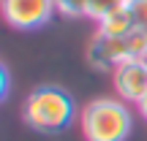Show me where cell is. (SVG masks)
Listing matches in <instances>:
<instances>
[{"instance_id": "1", "label": "cell", "mask_w": 147, "mask_h": 141, "mask_svg": "<svg viewBox=\"0 0 147 141\" xmlns=\"http://www.w3.org/2000/svg\"><path fill=\"white\" fill-rule=\"evenodd\" d=\"M131 109L120 98H98L82 109L79 125L87 141H125L131 133Z\"/></svg>"}, {"instance_id": "2", "label": "cell", "mask_w": 147, "mask_h": 141, "mask_svg": "<svg viewBox=\"0 0 147 141\" xmlns=\"http://www.w3.org/2000/svg\"><path fill=\"white\" fill-rule=\"evenodd\" d=\"M74 120V100L60 87H38L25 100V122L36 133H63Z\"/></svg>"}, {"instance_id": "3", "label": "cell", "mask_w": 147, "mask_h": 141, "mask_svg": "<svg viewBox=\"0 0 147 141\" xmlns=\"http://www.w3.org/2000/svg\"><path fill=\"white\" fill-rule=\"evenodd\" d=\"M147 57V27L128 33V35H106L95 33L87 49V63L98 71H115L125 60Z\"/></svg>"}, {"instance_id": "4", "label": "cell", "mask_w": 147, "mask_h": 141, "mask_svg": "<svg viewBox=\"0 0 147 141\" xmlns=\"http://www.w3.org/2000/svg\"><path fill=\"white\" fill-rule=\"evenodd\" d=\"M0 14L16 30H33L47 25L57 11L52 0H0Z\"/></svg>"}, {"instance_id": "5", "label": "cell", "mask_w": 147, "mask_h": 141, "mask_svg": "<svg viewBox=\"0 0 147 141\" xmlns=\"http://www.w3.org/2000/svg\"><path fill=\"white\" fill-rule=\"evenodd\" d=\"M112 82H115V90L120 95V100L139 106L142 98L147 95V57L120 63L112 71Z\"/></svg>"}, {"instance_id": "6", "label": "cell", "mask_w": 147, "mask_h": 141, "mask_svg": "<svg viewBox=\"0 0 147 141\" xmlns=\"http://www.w3.org/2000/svg\"><path fill=\"white\" fill-rule=\"evenodd\" d=\"M136 30V25L131 22V16H128V11L125 8H120L117 14H112L109 19H104L98 25V33H106V35H128V33H134Z\"/></svg>"}, {"instance_id": "7", "label": "cell", "mask_w": 147, "mask_h": 141, "mask_svg": "<svg viewBox=\"0 0 147 141\" xmlns=\"http://www.w3.org/2000/svg\"><path fill=\"white\" fill-rule=\"evenodd\" d=\"M120 8H125V0H87V14L84 16H90L93 22L101 25L104 19H109Z\"/></svg>"}, {"instance_id": "8", "label": "cell", "mask_w": 147, "mask_h": 141, "mask_svg": "<svg viewBox=\"0 0 147 141\" xmlns=\"http://www.w3.org/2000/svg\"><path fill=\"white\" fill-rule=\"evenodd\" d=\"M55 11L63 16H84L87 14V0H52Z\"/></svg>"}, {"instance_id": "9", "label": "cell", "mask_w": 147, "mask_h": 141, "mask_svg": "<svg viewBox=\"0 0 147 141\" xmlns=\"http://www.w3.org/2000/svg\"><path fill=\"white\" fill-rule=\"evenodd\" d=\"M125 11L131 16V22L139 27H147V0H125Z\"/></svg>"}, {"instance_id": "10", "label": "cell", "mask_w": 147, "mask_h": 141, "mask_svg": "<svg viewBox=\"0 0 147 141\" xmlns=\"http://www.w3.org/2000/svg\"><path fill=\"white\" fill-rule=\"evenodd\" d=\"M5 92H8V73H5L3 63H0V100L5 98Z\"/></svg>"}, {"instance_id": "11", "label": "cell", "mask_w": 147, "mask_h": 141, "mask_svg": "<svg viewBox=\"0 0 147 141\" xmlns=\"http://www.w3.org/2000/svg\"><path fill=\"white\" fill-rule=\"evenodd\" d=\"M136 109H139V111H142V117H144V120H147V95H144V98H142V103H139V106H136Z\"/></svg>"}]
</instances>
